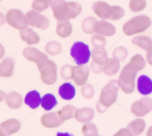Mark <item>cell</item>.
<instances>
[{"label": "cell", "mask_w": 152, "mask_h": 136, "mask_svg": "<svg viewBox=\"0 0 152 136\" xmlns=\"http://www.w3.org/2000/svg\"><path fill=\"white\" fill-rule=\"evenodd\" d=\"M151 21L148 16L140 15L129 19L124 24L123 31L127 36H132L145 31L151 25Z\"/></svg>", "instance_id": "cell-1"}, {"label": "cell", "mask_w": 152, "mask_h": 136, "mask_svg": "<svg viewBox=\"0 0 152 136\" xmlns=\"http://www.w3.org/2000/svg\"><path fill=\"white\" fill-rule=\"evenodd\" d=\"M138 71L128 63L122 70L119 77L118 84L126 94H131L135 89V78Z\"/></svg>", "instance_id": "cell-2"}, {"label": "cell", "mask_w": 152, "mask_h": 136, "mask_svg": "<svg viewBox=\"0 0 152 136\" xmlns=\"http://www.w3.org/2000/svg\"><path fill=\"white\" fill-rule=\"evenodd\" d=\"M119 88H120V86L117 80H111L102 89L98 102L102 104L104 107L108 109L117 101V97H118Z\"/></svg>", "instance_id": "cell-3"}, {"label": "cell", "mask_w": 152, "mask_h": 136, "mask_svg": "<svg viewBox=\"0 0 152 136\" xmlns=\"http://www.w3.org/2000/svg\"><path fill=\"white\" fill-rule=\"evenodd\" d=\"M70 54L77 65H84L88 62L91 56L89 46L83 42L74 43L71 46Z\"/></svg>", "instance_id": "cell-4"}, {"label": "cell", "mask_w": 152, "mask_h": 136, "mask_svg": "<svg viewBox=\"0 0 152 136\" xmlns=\"http://www.w3.org/2000/svg\"><path fill=\"white\" fill-rule=\"evenodd\" d=\"M38 68L43 83L47 85H53L56 83L57 80V66L53 61L49 60Z\"/></svg>", "instance_id": "cell-5"}, {"label": "cell", "mask_w": 152, "mask_h": 136, "mask_svg": "<svg viewBox=\"0 0 152 136\" xmlns=\"http://www.w3.org/2000/svg\"><path fill=\"white\" fill-rule=\"evenodd\" d=\"M6 22L13 28L18 30H22L28 27L25 14L19 9H10L6 14Z\"/></svg>", "instance_id": "cell-6"}, {"label": "cell", "mask_w": 152, "mask_h": 136, "mask_svg": "<svg viewBox=\"0 0 152 136\" xmlns=\"http://www.w3.org/2000/svg\"><path fill=\"white\" fill-rule=\"evenodd\" d=\"M53 16L58 22L69 21L71 19L68 1L65 0H53L51 4Z\"/></svg>", "instance_id": "cell-7"}, {"label": "cell", "mask_w": 152, "mask_h": 136, "mask_svg": "<svg viewBox=\"0 0 152 136\" xmlns=\"http://www.w3.org/2000/svg\"><path fill=\"white\" fill-rule=\"evenodd\" d=\"M25 19L28 25L42 30L47 29L50 24L49 19L46 16L40 14L39 12L34 10L27 12L25 14Z\"/></svg>", "instance_id": "cell-8"}, {"label": "cell", "mask_w": 152, "mask_h": 136, "mask_svg": "<svg viewBox=\"0 0 152 136\" xmlns=\"http://www.w3.org/2000/svg\"><path fill=\"white\" fill-rule=\"evenodd\" d=\"M23 56L25 59L31 62H36L37 66L39 67L49 60L47 55L34 47H26L23 50Z\"/></svg>", "instance_id": "cell-9"}, {"label": "cell", "mask_w": 152, "mask_h": 136, "mask_svg": "<svg viewBox=\"0 0 152 136\" xmlns=\"http://www.w3.org/2000/svg\"><path fill=\"white\" fill-rule=\"evenodd\" d=\"M152 110V101L148 98H143L140 101H135L132 106V113L138 117L145 115Z\"/></svg>", "instance_id": "cell-10"}, {"label": "cell", "mask_w": 152, "mask_h": 136, "mask_svg": "<svg viewBox=\"0 0 152 136\" xmlns=\"http://www.w3.org/2000/svg\"><path fill=\"white\" fill-rule=\"evenodd\" d=\"M21 124L17 119H8L0 124V136H10L20 129Z\"/></svg>", "instance_id": "cell-11"}, {"label": "cell", "mask_w": 152, "mask_h": 136, "mask_svg": "<svg viewBox=\"0 0 152 136\" xmlns=\"http://www.w3.org/2000/svg\"><path fill=\"white\" fill-rule=\"evenodd\" d=\"M89 76V68L86 65H77L74 66L73 80L79 86L86 85Z\"/></svg>", "instance_id": "cell-12"}, {"label": "cell", "mask_w": 152, "mask_h": 136, "mask_svg": "<svg viewBox=\"0 0 152 136\" xmlns=\"http://www.w3.org/2000/svg\"><path fill=\"white\" fill-rule=\"evenodd\" d=\"M64 121L59 116L58 112L45 114L41 118V123L45 127L55 128L61 126Z\"/></svg>", "instance_id": "cell-13"}, {"label": "cell", "mask_w": 152, "mask_h": 136, "mask_svg": "<svg viewBox=\"0 0 152 136\" xmlns=\"http://www.w3.org/2000/svg\"><path fill=\"white\" fill-rule=\"evenodd\" d=\"M111 8H112V6L105 1H96L92 5L93 11L102 19H109L111 13Z\"/></svg>", "instance_id": "cell-14"}, {"label": "cell", "mask_w": 152, "mask_h": 136, "mask_svg": "<svg viewBox=\"0 0 152 136\" xmlns=\"http://www.w3.org/2000/svg\"><path fill=\"white\" fill-rule=\"evenodd\" d=\"M94 33L104 37H111L115 34L116 28L112 24L107 21H97L94 27Z\"/></svg>", "instance_id": "cell-15"}, {"label": "cell", "mask_w": 152, "mask_h": 136, "mask_svg": "<svg viewBox=\"0 0 152 136\" xmlns=\"http://www.w3.org/2000/svg\"><path fill=\"white\" fill-rule=\"evenodd\" d=\"M94 110L90 107H83L77 110L75 112V118L77 121L80 123H88L94 118Z\"/></svg>", "instance_id": "cell-16"}, {"label": "cell", "mask_w": 152, "mask_h": 136, "mask_svg": "<svg viewBox=\"0 0 152 136\" xmlns=\"http://www.w3.org/2000/svg\"><path fill=\"white\" fill-rule=\"evenodd\" d=\"M15 61L12 57H7L0 62V77H10L13 75Z\"/></svg>", "instance_id": "cell-17"}, {"label": "cell", "mask_w": 152, "mask_h": 136, "mask_svg": "<svg viewBox=\"0 0 152 136\" xmlns=\"http://www.w3.org/2000/svg\"><path fill=\"white\" fill-rule=\"evenodd\" d=\"M137 90L141 95H148L152 93V80L146 75H140L137 79Z\"/></svg>", "instance_id": "cell-18"}, {"label": "cell", "mask_w": 152, "mask_h": 136, "mask_svg": "<svg viewBox=\"0 0 152 136\" xmlns=\"http://www.w3.org/2000/svg\"><path fill=\"white\" fill-rule=\"evenodd\" d=\"M19 34H20L21 39L28 45L37 44L40 41L39 36L29 27L21 30Z\"/></svg>", "instance_id": "cell-19"}, {"label": "cell", "mask_w": 152, "mask_h": 136, "mask_svg": "<svg viewBox=\"0 0 152 136\" xmlns=\"http://www.w3.org/2000/svg\"><path fill=\"white\" fill-rule=\"evenodd\" d=\"M59 95L61 98L65 101H71L76 95L74 86L70 83H65L61 85L59 88Z\"/></svg>", "instance_id": "cell-20"}, {"label": "cell", "mask_w": 152, "mask_h": 136, "mask_svg": "<svg viewBox=\"0 0 152 136\" xmlns=\"http://www.w3.org/2000/svg\"><path fill=\"white\" fill-rule=\"evenodd\" d=\"M42 98L37 91L33 90L28 92L25 98V103L30 108L37 109L41 105Z\"/></svg>", "instance_id": "cell-21"}, {"label": "cell", "mask_w": 152, "mask_h": 136, "mask_svg": "<svg viewBox=\"0 0 152 136\" xmlns=\"http://www.w3.org/2000/svg\"><path fill=\"white\" fill-rule=\"evenodd\" d=\"M5 102L7 107L13 110H16L21 107L22 104V96L16 92H11L6 95Z\"/></svg>", "instance_id": "cell-22"}, {"label": "cell", "mask_w": 152, "mask_h": 136, "mask_svg": "<svg viewBox=\"0 0 152 136\" xmlns=\"http://www.w3.org/2000/svg\"><path fill=\"white\" fill-rule=\"evenodd\" d=\"M93 62L103 66L108 61V53L105 48H94L91 52Z\"/></svg>", "instance_id": "cell-23"}, {"label": "cell", "mask_w": 152, "mask_h": 136, "mask_svg": "<svg viewBox=\"0 0 152 136\" xmlns=\"http://www.w3.org/2000/svg\"><path fill=\"white\" fill-rule=\"evenodd\" d=\"M120 68V61L117 60L114 58H111V59H108L105 65L102 66V71L106 75L113 76L115 75L118 72Z\"/></svg>", "instance_id": "cell-24"}, {"label": "cell", "mask_w": 152, "mask_h": 136, "mask_svg": "<svg viewBox=\"0 0 152 136\" xmlns=\"http://www.w3.org/2000/svg\"><path fill=\"white\" fill-rule=\"evenodd\" d=\"M56 31L59 37L62 38H66L69 37L72 33V25L69 21L58 22Z\"/></svg>", "instance_id": "cell-25"}, {"label": "cell", "mask_w": 152, "mask_h": 136, "mask_svg": "<svg viewBox=\"0 0 152 136\" xmlns=\"http://www.w3.org/2000/svg\"><path fill=\"white\" fill-rule=\"evenodd\" d=\"M145 124L144 121L141 119H136V120L132 121V122L129 124L127 128L132 133V136L139 135L143 132L145 129Z\"/></svg>", "instance_id": "cell-26"}, {"label": "cell", "mask_w": 152, "mask_h": 136, "mask_svg": "<svg viewBox=\"0 0 152 136\" xmlns=\"http://www.w3.org/2000/svg\"><path fill=\"white\" fill-rule=\"evenodd\" d=\"M57 104V101L52 94H46L42 98L41 106L46 111H50Z\"/></svg>", "instance_id": "cell-27"}, {"label": "cell", "mask_w": 152, "mask_h": 136, "mask_svg": "<svg viewBox=\"0 0 152 136\" xmlns=\"http://www.w3.org/2000/svg\"><path fill=\"white\" fill-rule=\"evenodd\" d=\"M96 22H97V21L93 16L86 17L82 23V29L86 34H94V27Z\"/></svg>", "instance_id": "cell-28"}, {"label": "cell", "mask_w": 152, "mask_h": 136, "mask_svg": "<svg viewBox=\"0 0 152 136\" xmlns=\"http://www.w3.org/2000/svg\"><path fill=\"white\" fill-rule=\"evenodd\" d=\"M132 43L148 51L152 46V40L149 37L145 36H138L132 39Z\"/></svg>", "instance_id": "cell-29"}, {"label": "cell", "mask_w": 152, "mask_h": 136, "mask_svg": "<svg viewBox=\"0 0 152 136\" xmlns=\"http://www.w3.org/2000/svg\"><path fill=\"white\" fill-rule=\"evenodd\" d=\"M77 111V109L72 105L65 106L63 108L61 109L58 112L61 118L65 121L69 120L73 118L75 115V112Z\"/></svg>", "instance_id": "cell-30"}, {"label": "cell", "mask_w": 152, "mask_h": 136, "mask_svg": "<svg viewBox=\"0 0 152 136\" xmlns=\"http://www.w3.org/2000/svg\"><path fill=\"white\" fill-rule=\"evenodd\" d=\"M62 45L57 41H50L46 44L45 51L48 54L56 56L62 51Z\"/></svg>", "instance_id": "cell-31"}, {"label": "cell", "mask_w": 152, "mask_h": 136, "mask_svg": "<svg viewBox=\"0 0 152 136\" xmlns=\"http://www.w3.org/2000/svg\"><path fill=\"white\" fill-rule=\"evenodd\" d=\"M53 0H34L32 3L33 10L42 12L51 6Z\"/></svg>", "instance_id": "cell-32"}, {"label": "cell", "mask_w": 152, "mask_h": 136, "mask_svg": "<svg viewBox=\"0 0 152 136\" xmlns=\"http://www.w3.org/2000/svg\"><path fill=\"white\" fill-rule=\"evenodd\" d=\"M134 68L137 71H140L145 67V62L144 58L140 54H136L131 59L130 62H129Z\"/></svg>", "instance_id": "cell-33"}, {"label": "cell", "mask_w": 152, "mask_h": 136, "mask_svg": "<svg viewBox=\"0 0 152 136\" xmlns=\"http://www.w3.org/2000/svg\"><path fill=\"white\" fill-rule=\"evenodd\" d=\"M82 132L84 136H99L96 125L90 122L83 125L82 127Z\"/></svg>", "instance_id": "cell-34"}, {"label": "cell", "mask_w": 152, "mask_h": 136, "mask_svg": "<svg viewBox=\"0 0 152 136\" xmlns=\"http://www.w3.org/2000/svg\"><path fill=\"white\" fill-rule=\"evenodd\" d=\"M68 4L69 7L71 19H74L81 13L83 7L80 3L76 2V1H68Z\"/></svg>", "instance_id": "cell-35"}, {"label": "cell", "mask_w": 152, "mask_h": 136, "mask_svg": "<svg viewBox=\"0 0 152 136\" xmlns=\"http://www.w3.org/2000/svg\"><path fill=\"white\" fill-rule=\"evenodd\" d=\"M146 4L145 0H131L129 2V8L133 12H139L144 10Z\"/></svg>", "instance_id": "cell-36"}, {"label": "cell", "mask_w": 152, "mask_h": 136, "mask_svg": "<svg viewBox=\"0 0 152 136\" xmlns=\"http://www.w3.org/2000/svg\"><path fill=\"white\" fill-rule=\"evenodd\" d=\"M125 15V10L120 6L117 5H113L112 8H111V16H110L109 19L111 20H119L123 17Z\"/></svg>", "instance_id": "cell-37"}, {"label": "cell", "mask_w": 152, "mask_h": 136, "mask_svg": "<svg viewBox=\"0 0 152 136\" xmlns=\"http://www.w3.org/2000/svg\"><path fill=\"white\" fill-rule=\"evenodd\" d=\"M128 55L127 49L123 46H120L114 49L113 52V57L114 59H116L118 61H123L126 58Z\"/></svg>", "instance_id": "cell-38"}, {"label": "cell", "mask_w": 152, "mask_h": 136, "mask_svg": "<svg viewBox=\"0 0 152 136\" xmlns=\"http://www.w3.org/2000/svg\"><path fill=\"white\" fill-rule=\"evenodd\" d=\"M91 43L94 48H105L106 45V40L104 36L96 34L92 36Z\"/></svg>", "instance_id": "cell-39"}, {"label": "cell", "mask_w": 152, "mask_h": 136, "mask_svg": "<svg viewBox=\"0 0 152 136\" xmlns=\"http://www.w3.org/2000/svg\"><path fill=\"white\" fill-rule=\"evenodd\" d=\"M60 74L62 77L65 80L73 79L74 74V66L71 65H65L61 68Z\"/></svg>", "instance_id": "cell-40"}, {"label": "cell", "mask_w": 152, "mask_h": 136, "mask_svg": "<svg viewBox=\"0 0 152 136\" xmlns=\"http://www.w3.org/2000/svg\"><path fill=\"white\" fill-rule=\"evenodd\" d=\"M81 94L86 99H91L95 94V90L91 84H86L81 89Z\"/></svg>", "instance_id": "cell-41"}, {"label": "cell", "mask_w": 152, "mask_h": 136, "mask_svg": "<svg viewBox=\"0 0 152 136\" xmlns=\"http://www.w3.org/2000/svg\"><path fill=\"white\" fill-rule=\"evenodd\" d=\"M91 69L93 72L96 73V74H99L102 71V65H99L94 62H92L91 64Z\"/></svg>", "instance_id": "cell-42"}, {"label": "cell", "mask_w": 152, "mask_h": 136, "mask_svg": "<svg viewBox=\"0 0 152 136\" xmlns=\"http://www.w3.org/2000/svg\"><path fill=\"white\" fill-rule=\"evenodd\" d=\"M114 136H132V135L128 128H123L120 129L117 133L114 134Z\"/></svg>", "instance_id": "cell-43"}, {"label": "cell", "mask_w": 152, "mask_h": 136, "mask_svg": "<svg viewBox=\"0 0 152 136\" xmlns=\"http://www.w3.org/2000/svg\"><path fill=\"white\" fill-rule=\"evenodd\" d=\"M147 60H148V62L151 65H152V46L148 50V53H147Z\"/></svg>", "instance_id": "cell-44"}, {"label": "cell", "mask_w": 152, "mask_h": 136, "mask_svg": "<svg viewBox=\"0 0 152 136\" xmlns=\"http://www.w3.org/2000/svg\"><path fill=\"white\" fill-rule=\"evenodd\" d=\"M6 22V17L4 16V14L0 13V26L3 25Z\"/></svg>", "instance_id": "cell-45"}, {"label": "cell", "mask_w": 152, "mask_h": 136, "mask_svg": "<svg viewBox=\"0 0 152 136\" xmlns=\"http://www.w3.org/2000/svg\"><path fill=\"white\" fill-rule=\"evenodd\" d=\"M4 48L2 45L0 43V60L4 57Z\"/></svg>", "instance_id": "cell-46"}, {"label": "cell", "mask_w": 152, "mask_h": 136, "mask_svg": "<svg viewBox=\"0 0 152 136\" xmlns=\"http://www.w3.org/2000/svg\"><path fill=\"white\" fill-rule=\"evenodd\" d=\"M5 97H6L5 92L0 90V102H2L4 100H5Z\"/></svg>", "instance_id": "cell-47"}, {"label": "cell", "mask_w": 152, "mask_h": 136, "mask_svg": "<svg viewBox=\"0 0 152 136\" xmlns=\"http://www.w3.org/2000/svg\"><path fill=\"white\" fill-rule=\"evenodd\" d=\"M56 136H74V135L69 132H57Z\"/></svg>", "instance_id": "cell-48"}, {"label": "cell", "mask_w": 152, "mask_h": 136, "mask_svg": "<svg viewBox=\"0 0 152 136\" xmlns=\"http://www.w3.org/2000/svg\"><path fill=\"white\" fill-rule=\"evenodd\" d=\"M147 136H152V127L148 130V133H147Z\"/></svg>", "instance_id": "cell-49"}, {"label": "cell", "mask_w": 152, "mask_h": 136, "mask_svg": "<svg viewBox=\"0 0 152 136\" xmlns=\"http://www.w3.org/2000/svg\"><path fill=\"white\" fill-rule=\"evenodd\" d=\"M2 1V0H0V1Z\"/></svg>", "instance_id": "cell-50"}]
</instances>
